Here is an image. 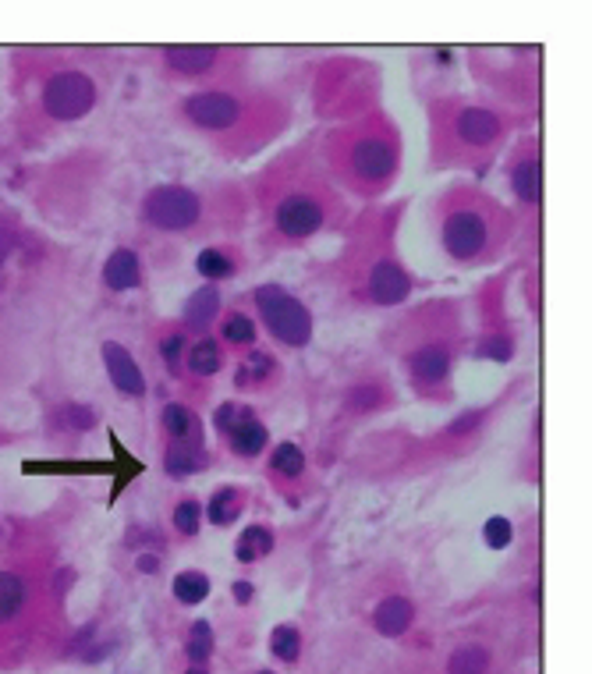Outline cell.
I'll return each mask as SVG.
<instances>
[{"instance_id":"obj_34","label":"cell","mask_w":592,"mask_h":674,"mask_svg":"<svg viewBox=\"0 0 592 674\" xmlns=\"http://www.w3.org/2000/svg\"><path fill=\"white\" fill-rule=\"evenodd\" d=\"M270 653L284 664H295L302 657V632L295 625H277L270 632Z\"/></svg>"},{"instance_id":"obj_38","label":"cell","mask_w":592,"mask_h":674,"mask_svg":"<svg viewBox=\"0 0 592 674\" xmlns=\"http://www.w3.org/2000/svg\"><path fill=\"white\" fill-rule=\"evenodd\" d=\"M15 249H18V231L11 228V224H0V284H4V263H8Z\"/></svg>"},{"instance_id":"obj_25","label":"cell","mask_w":592,"mask_h":674,"mask_svg":"<svg viewBox=\"0 0 592 674\" xmlns=\"http://www.w3.org/2000/svg\"><path fill=\"white\" fill-rule=\"evenodd\" d=\"M245 504H249V494H245L242 486L224 483L210 494V504H203V515L210 518L213 526L224 529V526H234V522L242 518Z\"/></svg>"},{"instance_id":"obj_31","label":"cell","mask_w":592,"mask_h":674,"mask_svg":"<svg viewBox=\"0 0 592 674\" xmlns=\"http://www.w3.org/2000/svg\"><path fill=\"white\" fill-rule=\"evenodd\" d=\"M25 607V579L15 572H0V625L18 618Z\"/></svg>"},{"instance_id":"obj_6","label":"cell","mask_w":592,"mask_h":674,"mask_svg":"<svg viewBox=\"0 0 592 674\" xmlns=\"http://www.w3.org/2000/svg\"><path fill=\"white\" fill-rule=\"evenodd\" d=\"M454 359H458V334L451 327H429L401 348L408 384L426 401L454 398Z\"/></svg>"},{"instance_id":"obj_7","label":"cell","mask_w":592,"mask_h":674,"mask_svg":"<svg viewBox=\"0 0 592 674\" xmlns=\"http://www.w3.org/2000/svg\"><path fill=\"white\" fill-rule=\"evenodd\" d=\"M142 220L160 235H199L210 224V206L203 192L181 181L153 185L142 199Z\"/></svg>"},{"instance_id":"obj_20","label":"cell","mask_w":592,"mask_h":674,"mask_svg":"<svg viewBox=\"0 0 592 674\" xmlns=\"http://www.w3.org/2000/svg\"><path fill=\"white\" fill-rule=\"evenodd\" d=\"M142 281H146V270H142L139 252L128 249V245H117L103 263V288L114 291V295H125V291L142 288Z\"/></svg>"},{"instance_id":"obj_14","label":"cell","mask_w":592,"mask_h":674,"mask_svg":"<svg viewBox=\"0 0 592 674\" xmlns=\"http://www.w3.org/2000/svg\"><path fill=\"white\" fill-rule=\"evenodd\" d=\"M220 316H224V295H220L217 284H203V288H195L192 295L185 298L178 323L188 337H203L217 327Z\"/></svg>"},{"instance_id":"obj_12","label":"cell","mask_w":592,"mask_h":674,"mask_svg":"<svg viewBox=\"0 0 592 674\" xmlns=\"http://www.w3.org/2000/svg\"><path fill=\"white\" fill-rule=\"evenodd\" d=\"M507 185L515 192L522 210H536L543 199V160H539L536 142H522L511 164H507Z\"/></svg>"},{"instance_id":"obj_42","label":"cell","mask_w":592,"mask_h":674,"mask_svg":"<svg viewBox=\"0 0 592 674\" xmlns=\"http://www.w3.org/2000/svg\"><path fill=\"white\" fill-rule=\"evenodd\" d=\"M256 674H273V671H256Z\"/></svg>"},{"instance_id":"obj_36","label":"cell","mask_w":592,"mask_h":674,"mask_svg":"<svg viewBox=\"0 0 592 674\" xmlns=\"http://www.w3.org/2000/svg\"><path fill=\"white\" fill-rule=\"evenodd\" d=\"M238 416H242V401H224V405H217V412H213V433L227 440V433L234 430Z\"/></svg>"},{"instance_id":"obj_23","label":"cell","mask_w":592,"mask_h":674,"mask_svg":"<svg viewBox=\"0 0 592 674\" xmlns=\"http://www.w3.org/2000/svg\"><path fill=\"white\" fill-rule=\"evenodd\" d=\"M164 472L171 479H188V476H199L213 465V455L206 447H188V444H167L164 447V458H160Z\"/></svg>"},{"instance_id":"obj_32","label":"cell","mask_w":592,"mask_h":674,"mask_svg":"<svg viewBox=\"0 0 592 674\" xmlns=\"http://www.w3.org/2000/svg\"><path fill=\"white\" fill-rule=\"evenodd\" d=\"M96 426V412L89 405H78V401H68L54 412V430H68V433H86Z\"/></svg>"},{"instance_id":"obj_13","label":"cell","mask_w":592,"mask_h":674,"mask_svg":"<svg viewBox=\"0 0 592 674\" xmlns=\"http://www.w3.org/2000/svg\"><path fill=\"white\" fill-rule=\"evenodd\" d=\"M100 359H103V366H107L110 384H114V391L121 394V398H132V401L146 398L149 394L146 373H142V366L135 362V355L128 352L125 345H117V341H103Z\"/></svg>"},{"instance_id":"obj_15","label":"cell","mask_w":592,"mask_h":674,"mask_svg":"<svg viewBox=\"0 0 592 674\" xmlns=\"http://www.w3.org/2000/svg\"><path fill=\"white\" fill-rule=\"evenodd\" d=\"M281 380V359L270 352V348H249V352L242 355V362H238V369H234V391H266V387H273Z\"/></svg>"},{"instance_id":"obj_40","label":"cell","mask_w":592,"mask_h":674,"mask_svg":"<svg viewBox=\"0 0 592 674\" xmlns=\"http://www.w3.org/2000/svg\"><path fill=\"white\" fill-rule=\"evenodd\" d=\"M234 600H238V604H249L252 600V582H234Z\"/></svg>"},{"instance_id":"obj_17","label":"cell","mask_w":592,"mask_h":674,"mask_svg":"<svg viewBox=\"0 0 592 674\" xmlns=\"http://www.w3.org/2000/svg\"><path fill=\"white\" fill-rule=\"evenodd\" d=\"M245 267V256L238 245H227V242H213L206 245V249H199V256H195V274L203 277L206 284H224V281H234V277L242 274Z\"/></svg>"},{"instance_id":"obj_22","label":"cell","mask_w":592,"mask_h":674,"mask_svg":"<svg viewBox=\"0 0 592 674\" xmlns=\"http://www.w3.org/2000/svg\"><path fill=\"white\" fill-rule=\"evenodd\" d=\"M305 472H309V462H305V451L295 444V440H281V444H277L270 451V462H266V476L277 479V486L302 483Z\"/></svg>"},{"instance_id":"obj_26","label":"cell","mask_w":592,"mask_h":674,"mask_svg":"<svg viewBox=\"0 0 592 674\" xmlns=\"http://www.w3.org/2000/svg\"><path fill=\"white\" fill-rule=\"evenodd\" d=\"M415 621V607L408 596H387V600H380V607L373 611V625L380 635H405L408 628H412Z\"/></svg>"},{"instance_id":"obj_39","label":"cell","mask_w":592,"mask_h":674,"mask_svg":"<svg viewBox=\"0 0 592 674\" xmlns=\"http://www.w3.org/2000/svg\"><path fill=\"white\" fill-rule=\"evenodd\" d=\"M160 565H164V561H160V554H156V550L135 557V568H139L142 575H156V572H160Z\"/></svg>"},{"instance_id":"obj_29","label":"cell","mask_w":592,"mask_h":674,"mask_svg":"<svg viewBox=\"0 0 592 674\" xmlns=\"http://www.w3.org/2000/svg\"><path fill=\"white\" fill-rule=\"evenodd\" d=\"M447 674H490V650L486 646H458L447 660Z\"/></svg>"},{"instance_id":"obj_11","label":"cell","mask_w":592,"mask_h":674,"mask_svg":"<svg viewBox=\"0 0 592 674\" xmlns=\"http://www.w3.org/2000/svg\"><path fill=\"white\" fill-rule=\"evenodd\" d=\"M160 61L178 79H210L234 61L227 47H160Z\"/></svg>"},{"instance_id":"obj_24","label":"cell","mask_w":592,"mask_h":674,"mask_svg":"<svg viewBox=\"0 0 592 674\" xmlns=\"http://www.w3.org/2000/svg\"><path fill=\"white\" fill-rule=\"evenodd\" d=\"M217 341L224 348H234V352H249V348H256L259 345L256 316H249L245 309H231V313H224L220 316Z\"/></svg>"},{"instance_id":"obj_19","label":"cell","mask_w":592,"mask_h":674,"mask_svg":"<svg viewBox=\"0 0 592 674\" xmlns=\"http://www.w3.org/2000/svg\"><path fill=\"white\" fill-rule=\"evenodd\" d=\"M227 447H231L234 458H245V462L259 458L270 447V430H266V423L252 405H242V416H238L234 430L227 433Z\"/></svg>"},{"instance_id":"obj_35","label":"cell","mask_w":592,"mask_h":674,"mask_svg":"<svg viewBox=\"0 0 592 674\" xmlns=\"http://www.w3.org/2000/svg\"><path fill=\"white\" fill-rule=\"evenodd\" d=\"M185 653H188V660H192L195 667H203L206 660L213 657V628H210V621H195L192 632H188Z\"/></svg>"},{"instance_id":"obj_30","label":"cell","mask_w":592,"mask_h":674,"mask_svg":"<svg viewBox=\"0 0 592 674\" xmlns=\"http://www.w3.org/2000/svg\"><path fill=\"white\" fill-rule=\"evenodd\" d=\"M174 600L185 607H195L203 604L206 596H210V579H206L203 572H195V568H188V572H178L174 575Z\"/></svg>"},{"instance_id":"obj_21","label":"cell","mask_w":592,"mask_h":674,"mask_svg":"<svg viewBox=\"0 0 592 674\" xmlns=\"http://www.w3.org/2000/svg\"><path fill=\"white\" fill-rule=\"evenodd\" d=\"M390 405H394V387L383 377H366L344 391V412L348 416H376Z\"/></svg>"},{"instance_id":"obj_28","label":"cell","mask_w":592,"mask_h":674,"mask_svg":"<svg viewBox=\"0 0 592 674\" xmlns=\"http://www.w3.org/2000/svg\"><path fill=\"white\" fill-rule=\"evenodd\" d=\"M273 543H277V536H273L270 526H245L238 543H234V557H238L242 565H256V561H263V557L270 554Z\"/></svg>"},{"instance_id":"obj_4","label":"cell","mask_w":592,"mask_h":674,"mask_svg":"<svg viewBox=\"0 0 592 674\" xmlns=\"http://www.w3.org/2000/svg\"><path fill=\"white\" fill-rule=\"evenodd\" d=\"M515 128V114L486 103L444 100L433 107V160L437 167H472L490 160Z\"/></svg>"},{"instance_id":"obj_18","label":"cell","mask_w":592,"mask_h":674,"mask_svg":"<svg viewBox=\"0 0 592 674\" xmlns=\"http://www.w3.org/2000/svg\"><path fill=\"white\" fill-rule=\"evenodd\" d=\"M227 369V348L220 345L213 334H203V337H192L185 348V362H181V373H185V380H210L217 377V373H224Z\"/></svg>"},{"instance_id":"obj_3","label":"cell","mask_w":592,"mask_h":674,"mask_svg":"<svg viewBox=\"0 0 592 674\" xmlns=\"http://www.w3.org/2000/svg\"><path fill=\"white\" fill-rule=\"evenodd\" d=\"M330 167L359 196H383L401 171L398 128L383 114L355 121L330 135Z\"/></svg>"},{"instance_id":"obj_2","label":"cell","mask_w":592,"mask_h":674,"mask_svg":"<svg viewBox=\"0 0 592 674\" xmlns=\"http://www.w3.org/2000/svg\"><path fill=\"white\" fill-rule=\"evenodd\" d=\"M515 220L493 196L476 189H451L440 199V252L458 267H486L504 256Z\"/></svg>"},{"instance_id":"obj_8","label":"cell","mask_w":592,"mask_h":674,"mask_svg":"<svg viewBox=\"0 0 592 674\" xmlns=\"http://www.w3.org/2000/svg\"><path fill=\"white\" fill-rule=\"evenodd\" d=\"M252 306H256L259 327L284 348H309L312 334H316V320L312 309L302 298L291 295L284 284H259L252 291Z\"/></svg>"},{"instance_id":"obj_41","label":"cell","mask_w":592,"mask_h":674,"mask_svg":"<svg viewBox=\"0 0 592 674\" xmlns=\"http://www.w3.org/2000/svg\"><path fill=\"white\" fill-rule=\"evenodd\" d=\"M185 674H210V671H206V667H188Z\"/></svg>"},{"instance_id":"obj_9","label":"cell","mask_w":592,"mask_h":674,"mask_svg":"<svg viewBox=\"0 0 592 674\" xmlns=\"http://www.w3.org/2000/svg\"><path fill=\"white\" fill-rule=\"evenodd\" d=\"M362 288H355V298L376 309H390L408 302V295L415 291V277L408 274V267L401 263L394 252H380L362 267Z\"/></svg>"},{"instance_id":"obj_5","label":"cell","mask_w":592,"mask_h":674,"mask_svg":"<svg viewBox=\"0 0 592 674\" xmlns=\"http://www.w3.org/2000/svg\"><path fill=\"white\" fill-rule=\"evenodd\" d=\"M266 238L273 245H302L330 228L337 217V196L330 185L309 174H277L270 189L259 192Z\"/></svg>"},{"instance_id":"obj_10","label":"cell","mask_w":592,"mask_h":674,"mask_svg":"<svg viewBox=\"0 0 592 674\" xmlns=\"http://www.w3.org/2000/svg\"><path fill=\"white\" fill-rule=\"evenodd\" d=\"M43 114L54 121H78L86 118L89 110L96 107V82L89 79L86 71L78 68H61L43 82Z\"/></svg>"},{"instance_id":"obj_16","label":"cell","mask_w":592,"mask_h":674,"mask_svg":"<svg viewBox=\"0 0 592 674\" xmlns=\"http://www.w3.org/2000/svg\"><path fill=\"white\" fill-rule=\"evenodd\" d=\"M160 430H164L167 444L206 447V426L188 401H167V405L160 408Z\"/></svg>"},{"instance_id":"obj_37","label":"cell","mask_w":592,"mask_h":674,"mask_svg":"<svg viewBox=\"0 0 592 674\" xmlns=\"http://www.w3.org/2000/svg\"><path fill=\"white\" fill-rule=\"evenodd\" d=\"M511 536H515V526H511V518H490L486 522V543H490L493 550H500V547H507L511 543Z\"/></svg>"},{"instance_id":"obj_33","label":"cell","mask_w":592,"mask_h":674,"mask_svg":"<svg viewBox=\"0 0 592 674\" xmlns=\"http://www.w3.org/2000/svg\"><path fill=\"white\" fill-rule=\"evenodd\" d=\"M171 526L178 536H199V529H203V504L195 501V497H181L178 504H174V515H171Z\"/></svg>"},{"instance_id":"obj_27","label":"cell","mask_w":592,"mask_h":674,"mask_svg":"<svg viewBox=\"0 0 592 674\" xmlns=\"http://www.w3.org/2000/svg\"><path fill=\"white\" fill-rule=\"evenodd\" d=\"M188 341H192V337L181 330V323H167V327L156 330V355H160V362H164L167 377L185 380V373H181V362H185Z\"/></svg>"},{"instance_id":"obj_1","label":"cell","mask_w":592,"mask_h":674,"mask_svg":"<svg viewBox=\"0 0 592 674\" xmlns=\"http://www.w3.org/2000/svg\"><path fill=\"white\" fill-rule=\"evenodd\" d=\"M178 118L203 139L220 142L227 153H256L288 128V107L273 96L238 89H199L178 100Z\"/></svg>"}]
</instances>
